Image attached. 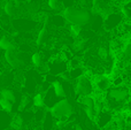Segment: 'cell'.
Segmentation results:
<instances>
[{"instance_id": "obj_21", "label": "cell", "mask_w": 131, "mask_h": 130, "mask_svg": "<svg viewBox=\"0 0 131 130\" xmlns=\"http://www.w3.org/2000/svg\"><path fill=\"white\" fill-rule=\"evenodd\" d=\"M46 4H47L48 8L53 12H60L61 9L63 10V8H64L61 0H47Z\"/></svg>"}, {"instance_id": "obj_15", "label": "cell", "mask_w": 131, "mask_h": 130, "mask_svg": "<svg viewBox=\"0 0 131 130\" xmlns=\"http://www.w3.org/2000/svg\"><path fill=\"white\" fill-rule=\"evenodd\" d=\"M30 63L32 64L34 68L39 69L40 67H43L44 64L47 63V62H45L40 51H36V52H34L31 55H30Z\"/></svg>"}, {"instance_id": "obj_4", "label": "cell", "mask_w": 131, "mask_h": 130, "mask_svg": "<svg viewBox=\"0 0 131 130\" xmlns=\"http://www.w3.org/2000/svg\"><path fill=\"white\" fill-rule=\"evenodd\" d=\"M74 91L77 96H92L94 91V84L91 78L85 75H82L81 77L75 80Z\"/></svg>"}, {"instance_id": "obj_25", "label": "cell", "mask_w": 131, "mask_h": 130, "mask_svg": "<svg viewBox=\"0 0 131 130\" xmlns=\"http://www.w3.org/2000/svg\"><path fill=\"white\" fill-rule=\"evenodd\" d=\"M2 58H4V51L0 50V59H2Z\"/></svg>"}, {"instance_id": "obj_18", "label": "cell", "mask_w": 131, "mask_h": 130, "mask_svg": "<svg viewBox=\"0 0 131 130\" xmlns=\"http://www.w3.org/2000/svg\"><path fill=\"white\" fill-rule=\"evenodd\" d=\"M68 70H69V75H70L71 81H75L78 77H81L82 75H84V73H85V67L78 66V67H75V68H70V69H68Z\"/></svg>"}, {"instance_id": "obj_13", "label": "cell", "mask_w": 131, "mask_h": 130, "mask_svg": "<svg viewBox=\"0 0 131 130\" xmlns=\"http://www.w3.org/2000/svg\"><path fill=\"white\" fill-rule=\"evenodd\" d=\"M13 114L0 110V130H8L12 126Z\"/></svg>"}, {"instance_id": "obj_20", "label": "cell", "mask_w": 131, "mask_h": 130, "mask_svg": "<svg viewBox=\"0 0 131 130\" xmlns=\"http://www.w3.org/2000/svg\"><path fill=\"white\" fill-rule=\"evenodd\" d=\"M68 31H69V35L72 37V38H78L79 36L82 35L83 32V27L82 25H78V24H69L68 25Z\"/></svg>"}, {"instance_id": "obj_1", "label": "cell", "mask_w": 131, "mask_h": 130, "mask_svg": "<svg viewBox=\"0 0 131 130\" xmlns=\"http://www.w3.org/2000/svg\"><path fill=\"white\" fill-rule=\"evenodd\" d=\"M61 14L68 24H78L84 27V25H89L92 21V13L85 7H66Z\"/></svg>"}, {"instance_id": "obj_2", "label": "cell", "mask_w": 131, "mask_h": 130, "mask_svg": "<svg viewBox=\"0 0 131 130\" xmlns=\"http://www.w3.org/2000/svg\"><path fill=\"white\" fill-rule=\"evenodd\" d=\"M4 60L7 62L9 68L20 71L28 68L30 63V55L27 52L18 50H8L4 51Z\"/></svg>"}, {"instance_id": "obj_22", "label": "cell", "mask_w": 131, "mask_h": 130, "mask_svg": "<svg viewBox=\"0 0 131 130\" xmlns=\"http://www.w3.org/2000/svg\"><path fill=\"white\" fill-rule=\"evenodd\" d=\"M15 1V4H17V5H23V4H27L29 0H14Z\"/></svg>"}, {"instance_id": "obj_16", "label": "cell", "mask_w": 131, "mask_h": 130, "mask_svg": "<svg viewBox=\"0 0 131 130\" xmlns=\"http://www.w3.org/2000/svg\"><path fill=\"white\" fill-rule=\"evenodd\" d=\"M0 110L5 111V112H8V113H10V114H14V113H16L18 111V108H17V106L14 105L12 101L0 97Z\"/></svg>"}, {"instance_id": "obj_6", "label": "cell", "mask_w": 131, "mask_h": 130, "mask_svg": "<svg viewBox=\"0 0 131 130\" xmlns=\"http://www.w3.org/2000/svg\"><path fill=\"white\" fill-rule=\"evenodd\" d=\"M16 80V70L8 68L0 71V90L5 88H13Z\"/></svg>"}, {"instance_id": "obj_17", "label": "cell", "mask_w": 131, "mask_h": 130, "mask_svg": "<svg viewBox=\"0 0 131 130\" xmlns=\"http://www.w3.org/2000/svg\"><path fill=\"white\" fill-rule=\"evenodd\" d=\"M52 88H53V90H54V93L57 94V97L59 99L67 98V93H66V90H64V85L60 80L54 81V82L52 83Z\"/></svg>"}, {"instance_id": "obj_10", "label": "cell", "mask_w": 131, "mask_h": 130, "mask_svg": "<svg viewBox=\"0 0 131 130\" xmlns=\"http://www.w3.org/2000/svg\"><path fill=\"white\" fill-rule=\"evenodd\" d=\"M59 100L60 99L58 98L57 94L54 93V90H53L52 85H51L50 89L44 92V105H45V108L46 110H50V108Z\"/></svg>"}, {"instance_id": "obj_14", "label": "cell", "mask_w": 131, "mask_h": 130, "mask_svg": "<svg viewBox=\"0 0 131 130\" xmlns=\"http://www.w3.org/2000/svg\"><path fill=\"white\" fill-rule=\"evenodd\" d=\"M34 108V101L32 97L29 93H23L21 97L20 105H18V111H30Z\"/></svg>"}, {"instance_id": "obj_19", "label": "cell", "mask_w": 131, "mask_h": 130, "mask_svg": "<svg viewBox=\"0 0 131 130\" xmlns=\"http://www.w3.org/2000/svg\"><path fill=\"white\" fill-rule=\"evenodd\" d=\"M32 101H34V108H44V93L40 91H37L32 97Z\"/></svg>"}, {"instance_id": "obj_12", "label": "cell", "mask_w": 131, "mask_h": 130, "mask_svg": "<svg viewBox=\"0 0 131 130\" xmlns=\"http://www.w3.org/2000/svg\"><path fill=\"white\" fill-rule=\"evenodd\" d=\"M50 24L54 29H64L68 23L62 14H55L53 16H50Z\"/></svg>"}, {"instance_id": "obj_5", "label": "cell", "mask_w": 131, "mask_h": 130, "mask_svg": "<svg viewBox=\"0 0 131 130\" xmlns=\"http://www.w3.org/2000/svg\"><path fill=\"white\" fill-rule=\"evenodd\" d=\"M123 20L124 18H123L122 14L120 13V10L109 13L108 15H106L104 17V30L107 32L113 31L114 29H116L123 22Z\"/></svg>"}, {"instance_id": "obj_11", "label": "cell", "mask_w": 131, "mask_h": 130, "mask_svg": "<svg viewBox=\"0 0 131 130\" xmlns=\"http://www.w3.org/2000/svg\"><path fill=\"white\" fill-rule=\"evenodd\" d=\"M40 127L43 130H54L55 128V119L48 110H46L43 121L40 122Z\"/></svg>"}, {"instance_id": "obj_24", "label": "cell", "mask_w": 131, "mask_h": 130, "mask_svg": "<svg viewBox=\"0 0 131 130\" xmlns=\"http://www.w3.org/2000/svg\"><path fill=\"white\" fill-rule=\"evenodd\" d=\"M75 130H83V128H82L79 124H76V126H75Z\"/></svg>"}, {"instance_id": "obj_23", "label": "cell", "mask_w": 131, "mask_h": 130, "mask_svg": "<svg viewBox=\"0 0 131 130\" xmlns=\"http://www.w3.org/2000/svg\"><path fill=\"white\" fill-rule=\"evenodd\" d=\"M32 130H43V128H41L40 126H36V127H34V128H32Z\"/></svg>"}, {"instance_id": "obj_8", "label": "cell", "mask_w": 131, "mask_h": 130, "mask_svg": "<svg viewBox=\"0 0 131 130\" xmlns=\"http://www.w3.org/2000/svg\"><path fill=\"white\" fill-rule=\"evenodd\" d=\"M0 50L8 51V50H17V43L15 38L8 32H5L0 37Z\"/></svg>"}, {"instance_id": "obj_3", "label": "cell", "mask_w": 131, "mask_h": 130, "mask_svg": "<svg viewBox=\"0 0 131 130\" xmlns=\"http://www.w3.org/2000/svg\"><path fill=\"white\" fill-rule=\"evenodd\" d=\"M54 119H68L74 114V107L67 98H62L48 110Z\"/></svg>"}, {"instance_id": "obj_27", "label": "cell", "mask_w": 131, "mask_h": 130, "mask_svg": "<svg viewBox=\"0 0 131 130\" xmlns=\"http://www.w3.org/2000/svg\"><path fill=\"white\" fill-rule=\"evenodd\" d=\"M0 1H4V0H0Z\"/></svg>"}, {"instance_id": "obj_9", "label": "cell", "mask_w": 131, "mask_h": 130, "mask_svg": "<svg viewBox=\"0 0 131 130\" xmlns=\"http://www.w3.org/2000/svg\"><path fill=\"white\" fill-rule=\"evenodd\" d=\"M1 9L2 13L8 16L9 18H14L20 14V10H18L14 0H4V4L1 5Z\"/></svg>"}, {"instance_id": "obj_7", "label": "cell", "mask_w": 131, "mask_h": 130, "mask_svg": "<svg viewBox=\"0 0 131 130\" xmlns=\"http://www.w3.org/2000/svg\"><path fill=\"white\" fill-rule=\"evenodd\" d=\"M114 119V113L112 111L107 110V108H104L99 114L95 116L94 120V124H97V127L99 129L105 128L106 126H108Z\"/></svg>"}, {"instance_id": "obj_26", "label": "cell", "mask_w": 131, "mask_h": 130, "mask_svg": "<svg viewBox=\"0 0 131 130\" xmlns=\"http://www.w3.org/2000/svg\"><path fill=\"white\" fill-rule=\"evenodd\" d=\"M1 1H0V15H1V14H2V9H1Z\"/></svg>"}]
</instances>
